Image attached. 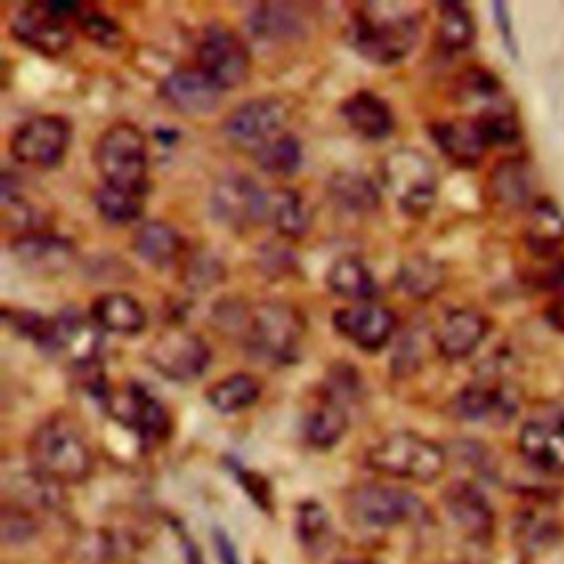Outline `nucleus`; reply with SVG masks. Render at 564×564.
I'll return each mask as SVG.
<instances>
[{
	"label": "nucleus",
	"instance_id": "obj_40",
	"mask_svg": "<svg viewBox=\"0 0 564 564\" xmlns=\"http://www.w3.org/2000/svg\"><path fill=\"white\" fill-rule=\"evenodd\" d=\"M295 533L304 549H319L330 538V518L315 500H304L295 509Z\"/></svg>",
	"mask_w": 564,
	"mask_h": 564
},
{
	"label": "nucleus",
	"instance_id": "obj_46",
	"mask_svg": "<svg viewBox=\"0 0 564 564\" xmlns=\"http://www.w3.org/2000/svg\"><path fill=\"white\" fill-rule=\"evenodd\" d=\"M494 15H496V24H498V31H500L502 42L507 44V48L511 51V55H516L518 48H516V37H513V29H511V18H509L507 4L496 2V4H494Z\"/></svg>",
	"mask_w": 564,
	"mask_h": 564
},
{
	"label": "nucleus",
	"instance_id": "obj_35",
	"mask_svg": "<svg viewBox=\"0 0 564 564\" xmlns=\"http://www.w3.org/2000/svg\"><path fill=\"white\" fill-rule=\"evenodd\" d=\"M513 535H516L518 546L524 553L542 555V553L551 551L553 546H557V542L562 538V527L557 524L555 518L546 516L544 511L529 509L518 516Z\"/></svg>",
	"mask_w": 564,
	"mask_h": 564
},
{
	"label": "nucleus",
	"instance_id": "obj_49",
	"mask_svg": "<svg viewBox=\"0 0 564 564\" xmlns=\"http://www.w3.org/2000/svg\"><path fill=\"white\" fill-rule=\"evenodd\" d=\"M337 564H381V562H375L368 557H341L337 560Z\"/></svg>",
	"mask_w": 564,
	"mask_h": 564
},
{
	"label": "nucleus",
	"instance_id": "obj_24",
	"mask_svg": "<svg viewBox=\"0 0 564 564\" xmlns=\"http://www.w3.org/2000/svg\"><path fill=\"white\" fill-rule=\"evenodd\" d=\"M524 245L533 258L557 256L564 245V214L546 196L538 198L527 209L524 220Z\"/></svg>",
	"mask_w": 564,
	"mask_h": 564
},
{
	"label": "nucleus",
	"instance_id": "obj_44",
	"mask_svg": "<svg viewBox=\"0 0 564 564\" xmlns=\"http://www.w3.org/2000/svg\"><path fill=\"white\" fill-rule=\"evenodd\" d=\"M535 264L531 269V282L535 289L542 291H557L564 293V258L546 256V258H533Z\"/></svg>",
	"mask_w": 564,
	"mask_h": 564
},
{
	"label": "nucleus",
	"instance_id": "obj_51",
	"mask_svg": "<svg viewBox=\"0 0 564 564\" xmlns=\"http://www.w3.org/2000/svg\"><path fill=\"white\" fill-rule=\"evenodd\" d=\"M560 419H562V421H564V414H562V416H560Z\"/></svg>",
	"mask_w": 564,
	"mask_h": 564
},
{
	"label": "nucleus",
	"instance_id": "obj_31",
	"mask_svg": "<svg viewBox=\"0 0 564 564\" xmlns=\"http://www.w3.org/2000/svg\"><path fill=\"white\" fill-rule=\"evenodd\" d=\"M326 286L350 302L372 300L377 293V282L372 271L355 256L337 258L326 271Z\"/></svg>",
	"mask_w": 564,
	"mask_h": 564
},
{
	"label": "nucleus",
	"instance_id": "obj_22",
	"mask_svg": "<svg viewBox=\"0 0 564 564\" xmlns=\"http://www.w3.org/2000/svg\"><path fill=\"white\" fill-rule=\"evenodd\" d=\"M535 185L538 181L531 163L518 156L498 161L489 172V194L507 209H529L538 200Z\"/></svg>",
	"mask_w": 564,
	"mask_h": 564
},
{
	"label": "nucleus",
	"instance_id": "obj_42",
	"mask_svg": "<svg viewBox=\"0 0 564 564\" xmlns=\"http://www.w3.org/2000/svg\"><path fill=\"white\" fill-rule=\"evenodd\" d=\"M0 531L4 544H24L31 540L37 531V522L29 507H22L20 502H4L2 505V518H0Z\"/></svg>",
	"mask_w": 564,
	"mask_h": 564
},
{
	"label": "nucleus",
	"instance_id": "obj_19",
	"mask_svg": "<svg viewBox=\"0 0 564 564\" xmlns=\"http://www.w3.org/2000/svg\"><path fill=\"white\" fill-rule=\"evenodd\" d=\"M520 456L540 474L564 476V421L529 419L518 432Z\"/></svg>",
	"mask_w": 564,
	"mask_h": 564
},
{
	"label": "nucleus",
	"instance_id": "obj_29",
	"mask_svg": "<svg viewBox=\"0 0 564 564\" xmlns=\"http://www.w3.org/2000/svg\"><path fill=\"white\" fill-rule=\"evenodd\" d=\"M132 249L148 264L167 267L178 258L183 240L172 225L163 220H145L132 236Z\"/></svg>",
	"mask_w": 564,
	"mask_h": 564
},
{
	"label": "nucleus",
	"instance_id": "obj_32",
	"mask_svg": "<svg viewBox=\"0 0 564 564\" xmlns=\"http://www.w3.org/2000/svg\"><path fill=\"white\" fill-rule=\"evenodd\" d=\"M328 194L335 205L350 214H370L379 207V192L361 172H335L328 181Z\"/></svg>",
	"mask_w": 564,
	"mask_h": 564
},
{
	"label": "nucleus",
	"instance_id": "obj_21",
	"mask_svg": "<svg viewBox=\"0 0 564 564\" xmlns=\"http://www.w3.org/2000/svg\"><path fill=\"white\" fill-rule=\"evenodd\" d=\"M220 93L198 68H176L159 84L161 99L183 115L212 112L220 101Z\"/></svg>",
	"mask_w": 564,
	"mask_h": 564
},
{
	"label": "nucleus",
	"instance_id": "obj_45",
	"mask_svg": "<svg viewBox=\"0 0 564 564\" xmlns=\"http://www.w3.org/2000/svg\"><path fill=\"white\" fill-rule=\"evenodd\" d=\"M500 84L498 79L487 73V68H469V73L463 77V93L467 97H496Z\"/></svg>",
	"mask_w": 564,
	"mask_h": 564
},
{
	"label": "nucleus",
	"instance_id": "obj_26",
	"mask_svg": "<svg viewBox=\"0 0 564 564\" xmlns=\"http://www.w3.org/2000/svg\"><path fill=\"white\" fill-rule=\"evenodd\" d=\"M90 319L101 330L117 335H137L145 328L143 306L121 291L99 295L90 306Z\"/></svg>",
	"mask_w": 564,
	"mask_h": 564
},
{
	"label": "nucleus",
	"instance_id": "obj_10",
	"mask_svg": "<svg viewBox=\"0 0 564 564\" xmlns=\"http://www.w3.org/2000/svg\"><path fill=\"white\" fill-rule=\"evenodd\" d=\"M196 68L220 90L236 88L249 73L247 44L229 26L207 24L196 42Z\"/></svg>",
	"mask_w": 564,
	"mask_h": 564
},
{
	"label": "nucleus",
	"instance_id": "obj_17",
	"mask_svg": "<svg viewBox=\"0 0 564 564\" xmlns=\"http://www.w3.org/2000/svg\"><path fill=\"white\" fill-rule=\"evenodd\" d=\"M443 509L456 531L471 542H489L496 513L487 496L469 480H456L443 491Z\"/></svg>",
	"mask_w": 564,
	"mask_h": 564
},
{
	"label": "nucleus",
	"instance_id": "obj_20",
	"mask_svg": "<svg viewBox=\"0 0 564 564\" xmlns=\"http://www.w3.org/2000/svg\"><path fill=\"white\" fill-rule=\"evenodd\" d=\"M489 319L485 313L460 306L443 315L441 324L434 330V344L443 359L460 361L469 357L487 337Z\"/></svg>",
	"mask_w": 564,
	"mask_h": 564
},
{
	"label": "nucleus",
	"instance_id": "obj_23",
	"mask_svg": "<svg viewBox=\"0 0 564 564\" xmlns=\"http://www.w3.org/2000/svg\"><path fill=\"white\" fill-rule=\"evenodd\" d=\"M430 134L436 148L460 167H474L480 163L487 143L478 130L474 117L469 119H443L430 126Z\"/></svg>",
	"mask_w": 564,
	"mask_h": 564
},
{
	"label": "nucleus",
	"instance_id": "obj_8",
	"mask_svg": "<svg viewBox=\"0 0 564 564\" xmlns=\"http://www.w3.org/2000/svg\"><path fill=\"white\" fill-rule=\"evenodd\" d=\"M77 4L68 2H31L18 7L9 18L11 35L42 55H59L70 46L68 18H75Z\"/></svg>",
	"mask_w": 564,
	"mask_h": 564
},
{
	"label": "nucleus",
	"instance_id": "obj_7",
	"mask_svg": "<svg viewBox=\"0 0 564 564\" xmlns=\"http://www.w3.org/2000/svg\"><path fill=\"white\" fill-rule=\"evenodd\" d=\"M381 176L399 209L408 216H425L438 189L434 163L416 148H394L381 161Z\"/></svg>",
	"mask_w": 564,
	"mask_h": 564
},
{
	"label": "nucleus",
	"instance_id": "obj_50",
	"mask_svg": "<svg viewBox=\"0 0 564 564\" xmlns=\"http://www.w3.org/2000/svg\"><path fill=\"white\" fill-rule=\"evenodd\" d=\"M441 564H458V562H441Z\"/></svg>",
	"mask_w": 564,
	"mask_h": 564
},
{
	"label": "nucleus",
	"instance_id": "obj_11",
	"mask_svg": "<svg viewBox=\"0 0 564 564\" xmlns=\"http://www.w3.org/2000/svg\"><path fill=\"white\" fill-rule=\"evenodd\" d=\"M269 200L271 194L240 172L220 176L209 192V209L214 218L238 231L269 218Z\"/></svg>",
	"mask_w": 564,
	"mask_h": 564
},
{
	"label": "nucleus",
	"instance_id": "obj_41",
	"mask_svg": "<svg viewBox=\"0 0 564 564\" xmlns=\"http://www.w3.org/2000/svg\"><path fill=\"white\" fill-rule=\"evenodd\" d=\"M223 275H225V269H223L220 260H216L214 256H209L205 251L192 253L185 260L183 271H181L183 284L192 291H207L214 284H218L223 280Z\"/></svg>",
	"mask_w": 564,
	"mask_h": 564
},
{
	"label": "nucleus",
	"instance_id": "obj_34",
	"mask_svg": "<svg viewBox=\"0 0 564 564\" xmlns=\"http://www.w3.org/2000/svg\"><path fill=\"white\" fill-rule=\"evenodd\" d=\"M249 29L260 40H291L304 29L302 13L293 4H260L249 18Z\"/></svg>",
	"mask_w": 564,
	"mask_h": 564
},
{
	"label": "nucleus",
	"instance_id": "obj_1",
	"mask_svg": "<svg viewBox=\"0 0 564 564\" xmlns=\"http://www.w3.org/2000/svg\"><path fill=\"white\" fill-rule=\"evenodd\" d=\"M419 31V7L408 2H366L350 13L346 40L368 62L388 66L410 55Z\"/></svg>",
	"mask_w": 564,
	"mask_h": 564
},
{
	"label": "nucleus",
	"instance_id": "obj_16",
	"mask_svg": "<svg viewBox=\"0 0 564 564\" xmlns=\"http://www.w3.org/2000/svg\"><path fill=\"white\" fill-rule=\"evenodd\" d=\"M330 322L344 339L366 352L381 350L397 328L394 311L375 300L350 302L341 308H335Z\"/></svg>",
	"mask_w": 564,
	"mask_h": 564
},
{
	"label": "nucleus",
	"instance_id": "obj_15",
	"mask_svg": "<svg viewBox=\"0 0 564 564\" xmlns=\"http://www.w3.org/2000/svg\"><path fill=\"white\" fill-rule=\"evenodd\" d=\"M452 410L463 421L507 425L520 410V397L502 379H480L460 388L452 399Z\"/></svg>",
	"mask_w": 564,
	"mask_h": 564
},
{
	"label": "nucleus",
	"instance_id": "obj_12",
	"mask_svg": "<svg viewBox=\"0 0 564 564\" xmlns=\"http://www.w3.org/2000/svg\"><path fill=\"white\" fill-rule=\"evenodd\" d=\"M145 361L170 381H194L209 366L212 350L200 335L185 328H170L150 341Z\"/></svg>",
	"mask_w": 564,
	"mask_h": 564
},
{
	"label": "nucleus",
	"instance_id": "obj_14",
	"mask_svg": "<svg viewBox=\"0 0 564 564\" xmlns=\"http://www.w3.org/2000/svg\"><path fill=\"white\" fill-rule=\"evenodd\" d=\"M289 110L278 97H253L236 106L223 121V134L240 148L258 150L269 139L284 132Z\"/></svg>",
	"mask_w": 564,
	"mask_h": 564
},
{
	"label": "nucleus",
	"instance_id": "obj_3",
	"mask_svg": "<svg viewBox=\"0 0 564 564\" xmlns=\"http://www.w3.org/2000/svg\"><path fill=\"white\" fill-rule=\"evenodd\" d=\"M364 463L375 474L430 485L445 474L449 456L436 441L412 430H397L370 445Z\"/></svg>",
	"mask_w": 564,
	"mask_h": 564
},
{
	"label": "nucleus",
	"instance_id": "obj_37",
	"mask_svg": "<svg viewBox=\"0 0 564 564\" xmlns=\"http://www.w3.org/2000/svg\"><path fill=\"white\" fill-rule=\"evenodd\" d=\"M253 161L262 172L291 174L302 161V143L295 134L280 132L278 137L253 150Z\"/></svg>",
	"mask_w": 564,
	"mask_h": 564
},
{
	"label": "nucleus",
	"instance_id": "obj_30",
	"mask_svg": "<svg viewBox=\"0 0 564 564\" xmlns=\"http://www.w3.org/2000/svg\"><path fill=\"white\" fill-rule=\"evenodd\" d=\"M262 394V383L251 372H231L205 392L207 403L220 414H236L251 408Z\"/></svg>",
	"mask_w": 564,
	"mask_h": 564
},
{
	"label": "nucleus",
	"instance_id": "obj_4",
	"mask_svg": "<svg viewBox=\"0 0 564 564\" xmlns=\"http://www.w3.org/2000/svg\"><path fill=\"white\" fill-rule=\"evenodd\" d=\"M344 511L352 524L375 531L430 520V509L416 494L381 480H361L352 485L344 494Z\"/></svg>",
	"mask_w": 564,
	"mask_h": 564
},
{
	"label": "nucleus",
	"instance_id": "obj_47",
	"mask_svg": "<svg viewBox=\"0 0 564 564\" xmlns=\"http://www.w3.org/2000/svg\"><path fill=\"white\" fill-rule=\"evenodd\" d=\"M214 546H216V555H218V562L220 564H240V557H238V551L234 546V542L229 540V535L220 529H216L214 533Z\"/></svg>",
	"mask_w": 564,
	"mask_h": 564
},
{
	"label": "nucleus",
	"instance_id": "obj_28",
	"mask_svg": "<svg viewBox=\"0 0 564 564\" xmlns=\"http://www.w3.org/2000/svg\"><path fill=\"white\" fill-rule=\"evenodd\" d=\"M394 280L405 295L414 300H427L443 289L445 267L430 253H410L401 260Z\"/></svg>",
	"mask_w": 564,
	"mask_h": 564
},
{
	"label": "nucleus",
	"instance_id": "obj_43",
	"mask_svg": "<svg viewBox=\"0 0 564 564\" xmlns=\"http://www.w3.org/2000/svg\"><path fill=\"white\" fill-rule=\"evenodd\" d=\"M79 29L101 46H117L121 42V29L108 18L97 11H77L75 15Z\"/></svg>",
	"mask_w": 564,
	"mask_h": 564
},
{
	"label": "nucleus",
	"instance_id": "obj_39",
	"mask_svg": "<svg viewBox=\"0 0 564 564\" xmlns=\"http://www.w3.org/2000/svg\"><path fill=\"white\" fill-rule=\"evenodd\" d=\"M474 119L478 123V130L487 143V148L511 145L522 134L518 117L511 110L500 108V106H487Z\"/></svg>",
	"mask_w": 564,
	"mask_h": 564
},
{
	"label": "nucleus",
	"instance_id": "obj_25",
	"mask_svg": "<svg viewBox=\"0 0 564 564\" xmlns=\"http://www.w3.org/2000/svg\"><path fill=\"white\" fill-rule=\"evenodd\" d=\"M341 117L364 139L377 141L392 132L394 115L379 95L370 90H355L341 101Z\"/></svg>",
	"mask_w": 564,
	"mask_h": 564
},
{
	"label": "nucleus",
	"instance_id": "obj_9",
	"mask_svg": "<svg viewBox=\"0 0 564 564\" xmlns=\"http://www.w3.org/2000/svg\"><path fill=\"white\" fill-rule=\"evenodd\" d=\"M104 405L112 419L139 436V443L145 449L161 445L172 430L167 408L137 381H130L119 390H110Z\"/></svg>",
	"mask_w": 564,
	"mask_h": 564
},
{
	"label": "nucleus",
	"instance_id": "obj_27",
	"mask_svg": "<svg viewBox=\"0 0 564 564\" xmlns=\"http://www.w3.org/2000/svg\"><path fill=\"white\" fill-rule=\"evenodd\" d=\"M346 430H348L346 408L322 392L319 401H315L304 414L302 434L306 443L315 449H328L341 441Z\"/></svg>",
	"mask_w": 564,
	"mask_h": 564
},
{
	"label": "nucleus",
	"instance_id": "obj_2",
	"mask_svg": "<svg viewBox=\"0 0 564 564\" xmlns=\"http://www.w3.org/2000/svg\"><path fill=\"white\" fill-rule=\"evenodd\" d=\"M26 460L31 474L53 487L77 485L93 471V452L82 430L64 414H53L31 432Z\"/></svg>",
	"mask_w": 564,
	"mask_h": 564
},
{
	"label": "nucleus",
	"instance_id": "obj_5",
	"mask_svg": "<svg viewBox=\"0 0 564 564\" xmlns=\"http://www.w3.org/2000/svg\"><path fill=\"white\" fill-rule=\"evenodd\" d=\"M242 330L247 348L264 361L289 364L297 357L304 335L302 313L280 300L258 302L247 306L242 315Z\"/></svg>",
	"mask_w": 564,
	"mask_h": 564
},
{
	"label": "nucleus",
	"instance_id": "obj_48",
	"mask_svg": "<svg viewBox=\"0 0 564 564\" xmlns=\"http://www.w3.org/2000/svg\"><path fill=\"white\" fill-rule=\"evenodd\" d=\"M544 319L557 330L564 335V293L555 295L546 308H544Z\"/></svg>",
	"mask_w": 564,
	"mask_h": 564
},
{
	"label": "nucleus",
	"instance_id": "obj_6",
	"mask_svg": "<svg viewBox=\"0 0 564 564\" xmlns=\"http://www.w3.org/2000/svg\"><path fill=\"white\" fill-rule=\"evenodd\" d=\"M95 165L106 185L145 192L148 145L143 132L130 121L106 128L95 143Z\"/></svg>",
	"mask_w": 564,
	"mask_h": 564
},
{
	"label": "nucleus",
	"instance_id": "obj_13",
	"mask_svg": "<svg viewBox=\"0 0 564 564\" xmlns=\"http://www.w3.org/2000/svg\"><path fill=\"white\" fill-rule=\"evenodd\" d=\"M70 143V126L59 115H37L15 128L9 150L15 161L48 170L62 163Z\"/></svg>",
	"mask_w": 564,
	"mask_h": 564
},
{
	"label": "nucleus",
	"instance_id": "obj_18",
	"mask_svg": "<svg viewBox=\"0 0 564 564\" xmlns=\"http://www.w3.org/2000/svg\"><path fill=\"white\" fill-rule=\"evenodd\" d=\"M9 251L22 269L35 275L62 273L75 260V245L68 238L42 229L18 234L9 242Z\"/></svg>",
	"mask_w": 564,
	"mask_h": 564
},
{
	"label": "nucleus",
	"instance_id": "obj_33",
	"mask_svg": "<svg viewBox=\"0 0 564 564\" xmlns=\"http://www.w3.org/2000/svg\"><path fill=\"white\" fill-rule=\"evenodd\" d=\"M269 218L284 238H302L311 229V207L297 189L282 187L271 194Z\"/></svg>",
	"mask_w": 564,
	"mask_h": 564
},
{
	"label": "nucleus",
	"instance_id": "obj_36",
	"mask_svg": "<svg viewBox=\"0 0 564 564\" xmlns=\"http://www.w3.org/2000/svg\"><path fill=\"white\" fill-rule=\"evenodd\" d=\"M474 37H476V24L469 9L460 2H443L438 7V22H436L438 44L449 53H458L469 48Z\"/></svg>",
	"mask_w": 564,
	"mask_h": 564
},
{
	"label": "nucleus",
	"instance_id": "obj_38",
	"mask_svg": "<svg viewBox=\"0 0 564 564\" xmlns=\"http://www.w3.org/2000/svg\"><path fill=\"white\" fill-rule=\"evenodd\" d=\"M95 205L108 223L123 225L139 218L143 209V192H132L104 183L95 192Z\"/></svg>",
	"mask_w": 564,
	"mask_h": 564
}]
</instances>
